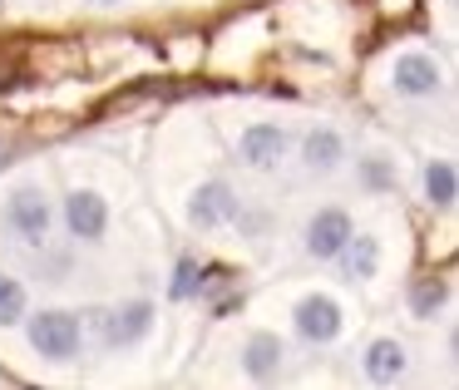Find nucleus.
Wrapping results in <instances>:
<instances>
[{
	"mask_svg": "<svg viewBox=\"0 0 459 390\" xmlns=\"http://www.w3.org/2000/svg\"><path fill=\"white\" fill-rule=\"evenodd\" d=\"M291 326H297V336L307 346H331L341 336V326H346V311H341V301L331 291H307L291 307Z\"/></svg>",
	"mask_w": 459,
	"mask_h": 390,
	"instance_id": "3",
	"label": "nucleus"
},
{
	"mask_svg": "<svg viewBox=\"0 0 459 390\" xmlns=\"http://www.w3.org/2000/svg\"><path fill=\"white\" fill-rule=\"evenodd\" d=\"M360 370H366L370 386H395V380H405L410 356H405V346H400L395 336H376L366 346V356H360Z\"/></svg>",
	"mask_w": 459,
	"mask_h": 390,
	"instance_id": "10",
	"label": "nucleus"
},
{
	"mask_svg": "<svg viewBox=\"0 0 459 390\" xmlns=\"http://www.w3.org/2000/svg\"><path fill=\"white\" fill-rule=\"evenodd\" d=\"M50 228H55V203H50V193H45L40 183L11 188V198H5V232L21 238L25 247H45Z\"/></svg>",
	"mask_w": 459,
	"mask_h": 390,
	"instance_id": "2",
	"label": "nucleus"
},
{
	"mask_svg": "<svg viewBox=\"0 0 459 390\" xmlns=\"http://www.w3.org/2000/svg\"><path fill=\"white\" fill-rule=\"evenodd\" d=\"M242 212V203H238V193H232V183L228 178H208V183H198L193 188V198H188V222L198 232H218V228H228L232 218Z\"/></svg>",
	"mask_w": 459,
	"mask_h": 390,
	"instance_id": "5",
	"label": "nucleus"
},
{
	"mask_svg": "<svg viewBox=\"0 0 459 390\" xmlns=\"http://www.w3.org/2000/svg\"><path fill=\"white\" fill-rule=\"evenodd\" d=\"M281 366H287V341H281L277 331H252L247 346H242V370H247V380L272 386V380L281 376Z\"/></svg>",
	"mask_w": 459,
	"mask_h": 390,
	"instance_id": "9",
	"label": "nucleus"
},
{
	"mask_svg": "<svg viewBox=\"0 0 459 390\" xmlns=\"http://www.w3.org/2000/svg\"><path fill=\"white\" fill-rule=\"evenodd\" d=\"M390 90H395L400 100H435V94L445 90V74H439V65L429 60V55L410 50L390 65Z\"/></svg>",
	"mask_w": 459,
	"mask_h": 390,
	"instance_id": "8",
	"label": "nucleus"
},
{
	"mask_svg": "<svg viewBox=\"0 0 459 390\" xmlns=\"http://www.w3.org/2000/svg\"><path fill=\"white\" fill-rule=\"evenodd\" d=\"M445 307H449V282L445 277H425V282L410 287V311H415L420 321H435Z\"/></svg>",
	"mask_w": 459,
	"mask_h": 390,
	"instance_id": "15",
	"label": "nucleus"
},
{
	"mask_svg": "<svg viewBox=\"0 0 459 390\" xmlns=\"http://www.w3.org/2000/svg\"><path fill=\"white\" fill-rule=\"evenodd\" d=\"M287 149H291V134L281 129V124H247V129L238 134V159L257 173H272L287 159Z\"/></svg>",
	"mask_w": 459,
	"mask_h": 390,
	"instance_id": "7",
	"label": "nucleus"
},
{
	"mask_svg": "<svg viewBox=\"0 0 459 390\" xmlns=\"http://www.w3.org/2000/svg\"><path fill=\"white\" fill-rule=\"evenodd\" d=\"M425 198L435 203L439 212L455 208V198H459V173H455V163H449V159L425 163Z\"/></svg>",
	"mask_w": 459,
	"mask_h": 390,
	"instance_id": "14",
	"label": "nucleus"
},
{
	"mask_svg": "<svg viewBox=\"0 0 459 390\" xmlns=\"http://www.w3.org/2000/svg\"><path fill=\"white\" fill-rule=\"evenodd\" d=\"M25 311H30V291H25V282L11 277V272H0V331L21 326Z\"/></svg>",
	"mask_w": 459,
	"mask_h": 390,
	"instance_id": "16",
	"label": "nucleus"
},
{
	"mask_svg": "<svg viewBox=\"0 0 459 390\" xmlns=\"http://www.w3.org/2000/svg\"><path fill=\"white\" fill-rule=\"evenodd\" d=\"M203 291V267L193 257H183L178 267H173V287H169V297L173 301H188V297H198Z\"/></svg>",
	"mask_w": 459,
	"mask_h": 390,
	"instance_id": "18",
	"label": "nucleus"
},
{
	"mask_svg": "<svg viewBox=\"0 0 459 390\" xmlns=\"http://www.w3.org/2000/svg\"><path fill=\"white\" fill-rule=\"evenodd\" d=\"M25 336H30V351L50 366H70L84 351V321L65 307H45V311H25Z\"/></svg>",
	"mask_w": 459,
	"mask_h": 390,
	"instance_id": "1",
	"label": "nucleus"
},
{
	"mask_svg": "<svg viewBox=\"0 0 459 390\" xmlns=\"http://www.w3.org/2000/svg\"><path fill=\"white\" fill-rule=\"evenodd\" d=\"M351 232H356V222H351L346 208H321V212H311L307 232H301V247L316 262H336V252L346 247Z\"/></svg>",
	"mask_w": 459,
	"mask_h": 390,
	"instance_id": "6",
	"label": "nucleus"
},
{
	"mask_svg": "<svg viewBox=\"0 0 459 390\" xmlns=\"http://www.w3.org/2000/svg\"><path fill=\"white\" fill-rule=\"evenodd\" d=\"M336 267L346 272V282H370L380 272V242L370 232H351L346 247L336 252Z\"/></svg>",
	"mask_w": 459,
	"mask_h": 390,
	"instance_id": "13",
	"label": "nucleus"
},
{
	"mask_svg": "<svg viewBox=\"0 0 459 390\" xmlns=\"http://www.w3.org/2000/svg\"><path fill=\"white\" fill-rule=\"evenodd\" d=\"M60 218H65V232H70L74 242L94 247V242H104V232H109V203L94 188H74V193H65Z\"/></svg>",
	"mask_w": 459,
	"mask_h": 390,
	"instance_id": "4",
	"label": "nucleus"
},
{
	"mask_svg": "<svg viewBox=\"0 0 459 390\" xmlns=\"http://www.w3.org/2000/svg\"><path fill=\"white\" fill-rule=\"evenodd\" d=\"M356 173H360V188H370V193H390V188H395V163L380 159V153H366V159L356 163Z\"/></svg>",
	"mask_w": 459,
	"mask_h": 390,
	"instance_id": "17",
	"label": "nucleus"
},
{
	"mask_svg": "<svg viewBox=\"0 0 459 390\" xmlns=\"http://www.w3.org/2000/svg\"><path fill=\"white\" fill-rule=\"evenodd\" d=\"M153 331V301H124L104 321V346H134Z\"/></svg>",
	"mask_w": 459,
	"mask_h": 390,
	"instance_id": "11",
	"label": "nucleus"
},
{
	"mask_svg": "<svg viewBox=\"0 0 459 390\" xmlns=\"http://www.w3.org/2000/svg\"><path fill=\"white\" fill-rule=\"evenodd\" d=\"M301 163H307V173H336L341 163H346V139H341L331 124H316V129L301 139Z\"/></svg>",
	"mask_w": 459,
	"mask_h": 390,
	"instance_id": "12",
	"label": "nucleus"
}]
</instances>
